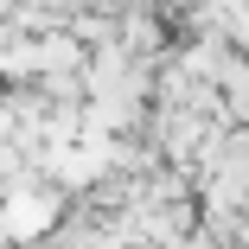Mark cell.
I'll list each match as a JSON object with an SVG mask.
<instances>
[{
	"label": "cell",
	"instance_id": "cell-1",
	"mask_svg": "<svg viewBox=\"0 0 249 249\" xmlns=\"http://www.w3.org/2000/svg\"><path fill=\"white\" fill-rule=\"evenodd\" d=\"M58 205H64V192H13L7 211H0V236H13V243L45 236L58 224Z\"/></svg>",
	"mask_w": 249,
	"mask_h": 249
},
{
	"label": "cell",
	"instance_id": "cell-2",
	"mask_svg": "<svg viewBox=\"0 0 249 249\" xmlns=\"http://www.w3.org/2000/svg\"><path fill=\"white\" fill-rule=\"evenodd\" d=\"M7 13H13V0H0V19H7Z\"/></svg>",
	"mask_w": 249,
	"mask_h": 249
}]
</instances>
